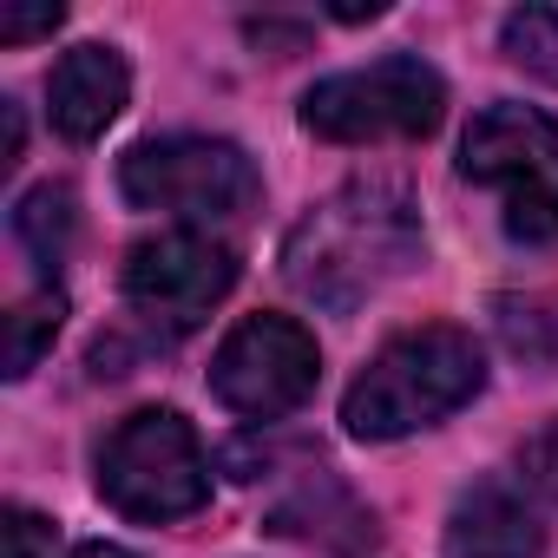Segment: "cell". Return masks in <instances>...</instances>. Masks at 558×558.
<instances>
[{
    "mask_svg": "<svg viewBox=\"0 0 558 558\" xmlns=\"http://www.w3.org/2000/svg\"><path fill=\"white\" fill-rule=\"evenodd\" d=\"M0 119H8V151H0V165H21V145H27V125H21V106H0Z\"/></svg>",
    "mask_w": 558,
    "mask_h": 558,
    "instance_id": "17",
    "label": "cell"
},
{
    "mask_svg": "<svg viewBox=\"0 0 558 558\" xmlns=\"http://www.w3.org/2000/svg\"><path fill=\"white\" fill-rule=\"evenodd\" d=\"M119 191L132 210H165V217H184L191 230H210V223L250 217L263 197V178L243 145L204 138V132H171V138H145L119 158Z\"/></svg>",
    "mask_w": 558,
    "mask_h": 558,
    "instance_id": "4",
    "label": "cell"
},
{
    "mask_svg": "<svg viewBox=\"0 0 558 558\" xmlns=\"http://www.w3.org/2000/svg\"><path fill=\"white\" fill-rule=\"evenodd\" d=\"M545 525L506 480H473L447 512V558H538Z\"/></svg>",
    "mask_w": 558,
    "mask_h": 558,
    "instance_id": "10",
    "label": "cell"
},
{
    "mask_svg": "<svg viewBox=\"0 0 558 558\" xmlns=\"http://www.w3.org/2000/svg\"><path fill=\"white\" fill-rule=\"evenodd\" d=\"M125 99H132V73H125L119 47H99V40L93 47H73L53 66V80H47V119L73 145L106 138V125L125 112Z\"/></svg>",
    "mask_w": 558,
    "mask_h": 558,
    "instance_id": "9",
    "label": "cell"
},
{
    "mask_svg": "<svg viewBox=\"0 0 558 558\" xmlns=\"http://www.w3.org/2000/svg\"><path fill=\"white\" fill-rule=\"evenodd\" d=\"M323 381V349L296 316H243L210 355V395L243 421H283Z\"/></svg>",
    "mask_w": 558,
    "mask_h": 558,
    "instance_id": "7",
    "label": "cell"
},
{
    "mask_svg": "<svg viewBox=\"0 0 558 558\" xmlns=\"http://www.w3.org/2000/svg\"><path fill=\"white\" fill-rule=\"evenodd\" d=\"M447 119V80L421 53H388L375 66L329 73L303 93V132L323 145L427 138Z\"/></svg>",
    "mask_w": 558,
    "mask_h": 558,
    "instance_id": "6",
    "label": "cell"
},
{
    "mask_svg": "<svg viewBox=\"0 0 558 558\" xmlns=\"http://www.w3.org/2000/svg\"><path fill=\"white\" fill-rule=\"evenodd\" d=\"M73 558H138V551H125V545H106V538H93V545H73Z\"/></svg>",
    "mask_w": 558,
    "mask_h": 558,
    "instance_id": "18",
    "label": "cell"
},
{
    "mask_svg": "<svg viewBox=\"0 0 558 558\" xmlns=\"http://www.w3.org/2000/svg\"><path fill=\"white\" fill-rule=\"evenodd\" d=\"M499 47H506L512 66L558 86V8H512L499 21Z\"/></svg>",
    "mask_w": 558,
    "mask_h": 558,
    "instance_id": "13",
    "label": "cell"
},
{
    "mask_svg": "<svg viewBox=\"0 0 558 558\" xmlns=\"http://www.w3.org/2000/svg\"><path fill=\"white\" fill-rule=\"evenodd\" d=\"M486 388V355L453 323H421L395 336L342 395V427L355 440H401L460 414Z\"/></svg>",
    "mask_w": 558,
    "mask_h": 558,
    "instance_id": "2",
    "label": "cell"
},
{
    "mask_svg": "<svg viewBox=\"0 0 558 558\" xmlns=\"http://www.w3.org/2000/svg\"><path fill=\"white\" fill-rule=\"evenodd\" d=\"M60 323H66V296L60 290H40V296L14 303V316H8V381L40 368V355L60 342Z\"/></svg>",
    "mask_w": 558,
    "mask_h": 558,
    "instance_id": "12",
    "label": "cell"
},
{
    "mask_svg": "<svg viewBox=\"0 0 558 558\" xmlns=\"http://www.w3.org/2000/svg\"><path fill=\"white\" fill-rule=\"evenodd\" d=\"M119 290L138 316L165 329H197L230 290H236V250L204 230H165L125 250Z\"/></svg>",
    "mask_w": 558,
    "mask_h": 558,
    "instance_id": "8",
    "label": "cell"
},
{
    "mask_svg": "<svg viewBox=\"0 0 558 558\" xmlns=\"http://www.w3.org/2000/svg\"><path fill=\"white\" fill-rule=\"evenodd\" d=\"M519 473L545 493V499H558V421L551 427H538L532 440H525V453H519Z\"/></svg>",
    "mask_w": 558,
    "mask_h": 558,
    "instance_id": "14",
    "label": "cell"
},
{
    "mask_svg": "<svg viewBox=\"0 0 558 558\" xmlns=\"http://www.w3.org/2000/svg\"><path fill=\"white\" fill-rule=\"evenodd\" d=\"M427 236L401 184L355 178L336 197H323L283 243L290 290L323 310H362L381 283L408 276L421 263Z\"/></svg>",
    "mask_w": 558,
    "mask_h": 558,
    "instance_id": "1",
    "label": "cell"
},
{
    "mask_svg": "<svg viewBox=\"0 0 558 558\" xmlns=\"http://www.w3.org/2000/svg\"><path fill=\"white\" fill-rule=\"evenodd\" d=\"M99 499L138 525L191 519L210 499V460H204L197 427L178 408L125 414L99 447Z\"/></svg>",
    "mask_w": 558,
    "mask_h": 558,
    "instance_id": "3",
    "label": "cell"
},
{
    "mask_svg": "<svg viewBox=\"0 0 558 558\" xmlns=\"http://www.w3.org/2000/svg\"><path fill=\"white\" fill-rule=\"evenodd\" d=\"M53 545V525L27 506H8V558H47Z\"/></svg>",
    "mask_w": 558,
    "mask_h": 558,
    "instance_id": "16",
    "label": "cell"
},
{
    "mask_svg": "<svg viewBox=\"0 0 558 558\" xmlns=\"http://www.w3.org/2000/svg\"><path fill=\"white\" fill-rule=\"evenodd\" d=\"M73 230H80V197H73L66 184H34V191L14 204V236L27 243V256H34L40 269H60Z\"/></svg>",
    "mask_w": 558,
    "mask_h": 558,
    "instance_id": "11",
    "label": "cell"
},
{
    "mask_svg": "<svg viewBox=\"0 0 558 558\" xmlns=\"http://www.w3.org/2000/svg\"><path fill=\"white\" fill-rule=\"evenodd\" d=\"M460 178L499 191L512 243L558 236V125L538 106L493 99L460 138Z\"/></svg>",
    "mask_w": 558,
    "mask_h": 558,
    "instance_id": "5",
    "label": "cell"
},
{
    "mask_svg": "<svg viewBox=\"0 0 558 558\" xmlns=\"http://www.w3.org/2000/svg\"><path fill=\"white\" fill-rule=\"evenodd\" d=\"M66 21V8L60 0H40V8H0V40L8 47H21V40H40V34H53Z\"/></svg>",
    "mask_w": 558,
    "mask_h": 558,
    "instance_id": "15",
    "label": "cell"
}]
</instances>
